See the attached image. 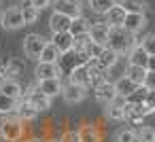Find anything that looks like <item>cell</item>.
Masks as SVG:
<instances>
[{"label":"cell","mask_w":155,"mask_h":142,"mask_svg":"<svg viewBox=\"0 0 155 142\" xmlns=\"http://www.w3.org/2000/svg\"><path fill=\"white\" fill-rule=\"evenodd\" d=\"M62 142H79V134L77 131H66L62 136Z\"/></svg>","instance_id":"cell-37"},{"label":"cell","mask_w":155,"mask_h":142,"mask_svg":"<svg viewBox=\"0 0 155 142\" xmlns=\"http://www.w3.org/2000/svg\"><path fill=\"white\" fill-rule=\"evenodd\" d=\"M30 142H43V140H38V138H34V140H30Z\"/></svg>","instance_id":"cell-41"},{"label":"cell","mask_w":155,"mask_h":142,"mask_svg":"<svg viewBox=\"0 0 155 142\" xmlns=\"http://www.w3.org/2000/svg\"><path fill=\"white\" fill-rule=\"evenodd\" d=\"M140 47L144 49L147 55H155V34H147V36L140 40Z\"/></svg>","instance_id":"cell-34"},{"label":"cell","mask_w":155,"mask_h":142,"mask_svg":"<svg viewBox=\"0 0 155 142\" xmlns=\"http://www.w3.org/2000/svg\"><path fill=\"white\" fill-rule=\"evenodd\" d=\"M79 142H100V131L96 125H81L79 127Z\"/></svg>","instance_id":"cell-21"},{"label":"cell","mask_w":155,"mask_h":142,"mask_svg":"<svg viewBox=\"0 0 155 142\" xmlns=\"http://www.w3.org/2000/svg\"><path fill=\"white\" fill-rule=\"evenodd\" d=\"M134 45H136V34H130L125 28H121V26H113V28L108 30L106 47H108V49H113L117 55L127 53Z\"/></svg>","instance_id":"cell-1"},{"label":"cell","mask_w":155,"mask_h":142,"mask_svg":"<svg viewBox=\"0 0 155 142\" xmlns=\"http://www.w3.org/2000/svg\"><path fill=\"white\" fill-rule=\"evenodd\" d=\"M149 72H155V55H149V60H147V66H144Z\"/></svg>","instance_id":"cell-39"},{"label":"cell","mask_w":155,"mask_h":142,"mask_svg":"<svg viewBox=\"0 0 155 142\" xmlns=\"http://www.w3.org/2000/svg\"><path fill=\"white\" fill-rule=\"evenodd\" d=\"M38 115V110L26 100V98H21L19 102H17V110H15V117L19 119V121H34V117Z\"/></svg>","instance_id":"cell-18"},{"label":"cell","mask_w":155,"mask_h":142,"mask_svg":"<svg viewBox=\"0 0 155 142\" xmlns=\"http://www.w3.org/2000/svg\"><path fill=\"white\" fill-rule=\"evenodd\" d=\"M87 30H89V21L83 17V15H79V17H74L72 21H70V28H68V32L77 38V36H83V34H87Z\"/></svg>","instance_id":"cell-23"},{"label":"cell","mask_w":155,"mask_h":142,"mask_svg":"<svg viewBox=\"0 0 155 142\" xmlns=\"http://www.w3.org/2000/svg\"><path fill=\"white\" fill-rule=\"evenodd\" d=\"M144 26H147V17L140 13H125V19L121 24V28H125L130 34H138Z\"/></svg>","instance_id":"cell-8"},{"label":"cell","mask_w":155,"mask_h":142,"mask_svg":"<svg viewBox=\"0 0 155 142\" xmlns=\"http://www.w3.org/2000/svg\"><path fill=\"white\" fill-rule=\"evenodd\" d=\"M60 57H62V53H60L51 43H47V45L43 47L41 55H38V62H45V64H58Z\"/></svg>","instance_id":"cell-24"},{"label":"cell","mask_w":155,"mask_h":142,"mask_svg":"<svg viewBox=\"0 0 155 142\" xmlns=\"http://www.w3.org/2000/svg\"><path fill=\"white\" fill-rule=\"evenodd\" d=\"M0 93H2V95H7V98H11V100H17V102L24 98L21 85H19L17 81H13V79H7V81H2V83H0Z\"/></svg>","instance_id":"cell-16"},{"label":"cell","mask_w":155,"mask_h":142,"mask_svg":"<svg viewBox=\"0 0 155 142\" xmlns=\"http://www.w3.org/2000/svg\"><path fill=\"white\" fill-rule=\"evenodd\" d=\"M123 19H125V11H123V7H119V5H115V7L104 15V21H106L110 28H113V26H121Z\"/></svg>","instance_id":"cell-22"},{"label":"cell","mask_w":155,"mask_h":142,"mask_svg":"<svg viewBox=\"0 0 155 142\" xmlns=\"http://www.w3.org/2000/svg\"><path fill=\"white\" fill-rule=\"evenodd\" d=\"M117 60H119V55H117L113 49L104 47V49L100 51V55L94 60V64H96L98 68H102V70H108V68H113V66L117 64Z\"/></svg>","instance_id":"cell-17"},{"label":"cell","mask_w":155,"mask_h":142,"mask_svg":"<svg viewBox=\"0 0 155 142\" xmlns=\"http://www.w3.org/2000/svg\"><path fill=\"white\" fill-rule=\"evenodd\" d=\"M36 89H38V91H43L47 98H55V95H60V93H62L64 85H62V81H60V79H47V81H38Z\"/></svg>","instance_id":"cell-15"},{"label":"cell","mask_w":155,"mask_h":142,"mask_svg":"<svg viewBox=\"0 0 155 142\" xmlns=\"http://www.w3.org/2000/svg\"><path fill=\"white\" fill-rule=\"evenodd\" d=\"M125 76H127L134 85H144V79H147V68H144V66H127Z\"/></svg>","instance_id":"cell-25"},{"label":"cell","mask_w":155,"mask_h":142,"mask_svg":"<svg viewBox=\"0 0 155 142\" xmlns=\"http://www.w3.org/2000/svg\"><path fill=\"white\" fill-rule=\"evenodd\" d=\"M108 30H110V26H108L106 21H96V24H89L87 36H89L91 43H96V45H100V47H106Z\"/></svg>","instance_id":"cell-4"},{"label":"cell","mask_w":155,"mask_h":142,"mask_svg":"<svg viewBox=\"0 0 155 142\" xmlns=\"http://www.w3.org/2000/svg\"><path fill=\"white\" fill-rule=\"evenodd\" d=\"M34 74L38 81H47V79H60L62 70L58 64H45V62H38V66L34 68Z\"/></svg>","instance_id":"cell-12"},{"label":"cell","mask_w":155,"mask_h":142,"mask_svg":"<svg viewBox=\"0 0 155 142\" xmlns=\"http://www.w3.org/2000/svg\"><path fill=\"white\" fill-rule=\"evenodd\" d=\"M24 15H21V9L19 7H11L2 13V28L5 30H19L24 28Z\"/></svg>","instance_id":"cell-3"},{"label":"cell","mask_w":155,"mask_h":142,"mask_svg":"<svg viewBox=\"0 0 155 142\" xmlns=\"http://www.w3.org/2000/svg\"><path fill=\"white\" fill-rule=\"evenodd\" d=\"M19 9H21V15H24V24H26V26H28V24H36V19H38V9L32 7L30 0H26Z\"/></svg>","instance_id":"cell-28"},{"label":"cell","mask_w":155,"mask_h":142,"mask_svg":"<svg viewBox=\"0 0 155 142\" xmlns=\"http://www.w3.org/2000/svg\"><path fill=\"white\" fill-rule=\"evenodd\" d=\"M147 60H149V55L144 53V49L140 45H134L127 51V66H147Z\"/></svg>","instance_id":"cell-20"},{"label":"cell","mask_w":155,"mask_h":142,"mask_svg":"<svg viewBox=\"0 0 155 142\" xmlns=\"http://www.w3.org/2000/svg\"><path fill=\"white\" fill-rule=\"evenodd\" d=\"M26 100H28V102H30L38 112H41V110H47V108L51 106V98H47V95H45L43 91H38L36 87H32V89L28 91Z\"/></svg>","instance_id":"cell-14"},{"label":"cell","mask_w":155,"mask_h":142,"mask_svg":"<svg viewBox=\"0 0 155 142\" xmlns=\"http://www.w3.org/2000/svg\"><path fill=\"white\" fill-rule=\"evenodd\" d=\"M136 138H138V142H155V127L142 125V127L136 131Z\"/></svg>","instance_id":"cell-32"},{"label":"cell","mask_w":155,"mask_h":142,"mask_svg":"<svg viewBox=\"0 0 155 142\" xmlns=\"http://www.w3.org/2000/svg\"><path fill=\"white\" fill-rule=\"evenodd\" d=\"M94 89H96V100L102 102V104H108V102H113V100L117 98L115 83H110V81H102V83L96 85Z\"/></svg>","instance_id":"cell-11"},{"label":"cell","mask_w":155,"mask_h":142,"mask_svg":"<svg viewBox=\"0 0 155 142\" xmlns=\"http://www.w3.org/2000/svg\"><path fill=\"white\" fill-rule=\"evenodd\" d=\"M21 123L24 121H19L15 117V112L13 115H7L2 121H0V136H2L7 142H17L24 136V125Z\"/></svg>","instance_id":"cell-2"},{"label":"cell","mask_w":155,"mask_h":142,"mask_svg":"<svg viewBox=\"0 0 155 142\" xmlns=\"http://www.w3.org/2000/svg\"><path fill=\"white\" fill-rule=\"evenodd\" d=\"M17 110V100H11L0 93V115H13Z\"/></svg>","instance_id":"cell-31"},{"label":"cell","mask_w":155,"mask_h":142,"mask_svg":"<svg viewBox=\"0 0 155 142\" xmlns=\"http://www.w3.org/2000/svg\"><path fill=\"white\" fill-rule=\"evenodd\" d=\"M136 87H138V85H134V83H132L125 74H123L119 81H115V91H117V95H121V98H127V95H130Z\"/></svg>","instance_id":"cell-27"},{"label":"cell","mask_w":155,"mask_h":142,"mask_svg":"<svg viewBox=\"0 0 155 142\" xmlns=\"http://www.w3.org/2000/svg\"><path fill=\"white\" fill-rule=\"evenodd\" d=\"M144 104H147V106H149V108H151V110L155 112V91H151V89L147 91V98H144Z\"/></svg>","instance_id":"cell-36"},{"label":"cell","mask_w":155,"mask_h":142,"mask_svg":"<svg viewBox=\"0 0 155 142\" xmlns=\"http://www.w3.org/2000/svg\"><path fill=\"white\" fill-rule=\"evenodd\" d=\"M49 142H62V140H49Z\"/></svg>","instance_id":"cell-42"},{"label":"cell","mask_w":155,"mask_h":142,"mask_svg":"<svg viewBox=\"0 0 155 142\" xmlns=\"http://www.w3.org/2000/svg\"><path fill=\"white\" fill-rule=\"evenodd\" d=\"M119 7H123L125 13H140V15H144L149 5H147V0H123Z\"/></svg>","instance_id":"cell-26"},{"label":"cell","mask_w":155,"mask_h":142,"mask_svg":"<svg viewBox=\"0 0 155 142\" xmlns=\"http://www.w3.org/2000/svg\"><path fill=\"white\" fill-rule=\"evenodd\" d=\"M70 17L68 15H62V13H51V17H49V28H51V32L55 34V32H68V28H70Z\"/></svg>","instance_id":"cell-19"},{"label":"cell","mask_w":155,"mask_h":142,"mask_svg":"<svg viewBox=\"0 0 155 142\" xmlns=\"http://www.w3.org/2000/svg\"><path fill=\"white\" fill-rule=\"evenodd\" d=\"M51 45L60 51V53H70L74 47V36L70 32H55L51 38Z\"/></svg>","instance_id":"cell-9"},{"label":"cell","mask_w":155,"mask_h":142,"mask_svg":"<svg viewBox=\"0 0 155 142\" xmlns=\"http://www.w3.org/2000/svg\"><path fill=\"white\" fill-rule=\"evenodd\" d=\"M85 87H81V85H72V83H68L64 89H62V95H64V100L68 102V104H79V102H83L85 100Z\"/></svg>","instance_id":"cell-13"},{"label":"cell","mask_w":155,"mask_h":142,"mask_svg":"<svg viewBox=\"0 0 155 142\" xmlns=\"http://www.w3.org/2000/svg\"><path fill=\"white\" fill-rule=\"evenodd\" d=\"M110 2H113V5H121V2H123V0H110Z\"/></svg>","instance_id":"cell-40"},{"label":"cell","mask_w":155,"mask_h":142,"mask_svg":"<svg viewBox=\"0 0 155 142\" xmlns=\"http://www.w3.org/2000/svg\"><path fill=\"white\" fill-rule=\"evenodd\" d=\"M147 91H149V89H147L144 85H138V87L125 98V104H142L144 98H147Z\"/></svg>","instance_id":"cell-30"},{"label":"cell","mask_w":155,"mask_h":142,"mask_svg":"<svg viewBox=\"0 0 155 142\" xmlns=\"http://www.w3.org/2000/svg\"><path fill=\"white\" fill-rule=\"evenodd\" d=\"M117 142H138L136 131H134L132 127H123V129H119V131H117Z\"/></svg>","instance_id":"cell-33"},{"label":"cell","mask_w":155,"mask_h":142,"mask_svg":"<svg viewBox=\"0 0 155 142\" xmlns=\"http://www.w3.org/2000/svg\"><path fill=\"white\" fill-rule=\"evenodd\" d=\"M45 45H47V40L41 34H28L26 40H24V53L28 57H32V60H38V55H41Z\"/></svg>","instance_id":"cell-5"},{"label":"cell","mask_w":155,"mask_h":142,"mask_svg":"<svg viewBox=\"0 0 155 142\" xmlns=\"http://www.w3.org/2000/svg\"><path fill=\"white\" fill-rule=\"evenodd\" d=\"M81 0H55L53 2V11L55 13H62V15H68L70 19L79 17L81 15Z\"/></svg>","instance_id":"cell-6"},{"label":"cell","mask_w":155,"mask_h":142,"mask_svg":"<svg viewBox=\"0 0 155 142\" xmlns=\"http://www.w3.org/2000/svg\"><path fill=\"white\" fill-rule=\"evenodd\" d=\"M30 2H32V7H34V9H38V11H41V9H47V7L51 5V0H30Z\"/></svg>","instance_id":"cell-38"},{"label":"cell","mask_w":155,"mask_h":142,"mask_svg":"<svg viewBox=\"0 0 155 142\" xmlns=\"http://www.w3.org/2000/svg\"><path fill=\"white\" fill-rule=\"evenodd\" d=\"M87 5L91 7L94 13H100V15H106V13L115 7L110 0H87Z\"/></svg>","instance_id":"cell-29"},{"label":"cell","mask_w":155,"mask_h":142,"mask_svg":"<svg viewBox=\"0 0 155 142\" xmlns=\"http://www.w3.org/2000/svg\"><path fill=\"white\" fill-rule=\"evenodd\" d=\"M72 85H81V87H89L91 85V76H89V66L87 64H79L72 68L70 72V79H68Z\"/></svg>","instance_id":"cell-10"},{"label":"cell","mask_w":155,"mask_h":142,"mask_svg":"<svg viewBox=\"0 0 155 142\" xmlns=\"http://www.w3.org/2000/svg\"><path fill=\"white\" fill-rule=\"evenodd\" d=\"M144 87H147V89H151V91H155V72H149V70H147Z\"/></svg>","instance_id":"cell-35"},{"label":"cell","mask_w":155,"mask_h":142,"mask_svg":"<svg viewBox=\"0 0 155 142\" xmlns=\"http://www.w3.org/2000/svg\"><path fill=\"white\" fill-rule=\"evenodd\" d=\"M123 106H125V98L117 95L113 102L106 104V108H104V117H106L108 121H123V119H125V115H123Z\"/></svg>","instance_id":"cell-7"}]
</instances>
